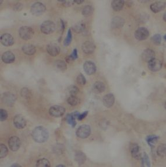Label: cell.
Instances as JSON below:
<instances>
[{
  "label": "cell",
  "mask_w": 166,
  "mask_h": 167,
  "mask_svg": "<svg viewBox=\"0 0 166 167\" xmlns=\"http://www.w3.org/2000/svg\"><path fill=\"white\" fill-rule=\"evenodd\" d=\"M32 137L36 142L44 143L48 139V131L44 126H37L32 132Z\"/></svg>",
  "instance_id": "obj_1"
},
{
  "label": "cell",
  "mask_w": 166,
  "mask_h": 167,
  "mask_svg": "<svg viewBox=\"0 0 166 167\" xmlns=\"http://www.w3.org/2000/svg\"><path fill=\"white\" fill-rule=\"evenodd\" d=\"M19 34L21 38L26 41L33 37L34 32L33 29L30 27L24 26L19 29Z\"/></svg>",
  "instance_id": "obj_2"
},
{
  "label": "cell",
  "mask_w": 166,
  "mask_h": 167,
  "mask_svg": "<svg viewBox=\"0 0 166 167\" xmlns=\"http://www.w3.org/2000/svg\"><path fill=\"white\" fill-rule=\"evenodd\" d=\"M56 28L55 23L51 21H44L41 24L40 30L42 33L50 34L55 32Z\"/></svg>",
  "instance_id": "obj_3"
},
{
  "label": "cell",
  "mask_w": 166,
  "mask_h": 167,
  "mask_svg": "<svg viewBox=\"0 0 166 167\" xmlns=\"http://www.w3.org/2000/svg\"><path fill=\"white\" fill-rule=\"evenodd\" d=\"M91 132V128L88 125H83L79 126L76 131L77 137L82 139H87Z\"/></svg>",
  "instance_id": "obj_4"
},
{
  "label": "cell",
  "mask_w": 166,
  "mask_h": 167,
  "mask_svg": "<svg viewBox=\"0 0 166 167\" xmlns=\"http://www.w3.org/2000/svg\"><path fill=\"white\" fill-rule=\"evenodd\" d=\"M45 11L46 7L41 2H35L31 6V12L34 16H42Z\"/></svg>",
  "instance_id": "obj_5"
},
{
  "label": "cell",
  "mask_w": 166,
  "mask_h": 167,
  "mask_svg": "<svg viewBox=\"0 0 166 167\" xmlns=\"http://www.w3.org/2000/svg\"><path fill=\"white\" fill-rule=\"evenodd\" d=\"M2 102L8 107H12L16 100V97L11 93L5 92L2 94Z\"/></svg>",
  "instance_id": "obj_6"
},
{
  "label": "cell",
  "mask_w": 166,
  "mask_h": 167,
  "mask_svg": "<svg viewBox=\"0 0 166 167\" xmlns=\"http://www.w3.org/2000/svg\"><path fill=\"white\" fill-rule=\"evenodd\" d=\"M65 112V109L62 106L54 105L50 108L49 113L53 117L59 118L62 117Z\"/></svg>",
  "instance_id": "obj_7"
},
{
  "label": "cell",
  "mask_w": 166,
  "mask_h": 167,
  "mask_svg": "<svg viewBox=\"0 0 166 167\" xmlns=\"http://www.w3.org/2000/svg\"><path fill=\"white\" fill-rule=\"evenodd\" d=\"M150 35V32L145 27L138 28L135 33V37L139 41H143L147 39Z\"/></svg>",
  "instance_id": "obj_8"
},
{
  "label": "cell",
  "mask_w": 166,
  "mask_h": 167,
  "mask_svg": "<svg viewBox=\"0 0 166 167\" xmlns=\"http://www.w3.org/2000/svg\"><path fill=\"white\" fill-rule=\"evenodd\" d=\"M21 141L17 136H12L10 137L8 141V145L10 150L12 151H16L21 146Z\"/></svg>",
  "instance_id": "obj_9"
},
{
  "label": "cell",
  "mask_w": 166,
  "mask_h": 167,
  "mask_svg": "<svg viewBox=\"0 0 166 167\" xmlns=\"http://www.w3.org/2000/svg\"><path fill=\"white\" fill-rule=\"evenodd\" d=\"M13 124L18 129H23L26 125V121L22 115L18 114L14 117Z\"/></svg>",
  "instance_id": "obj_10"
},
{
  "label": "cell",
  "mask_w": 166,
  "mask_h": 167,
  "mask_svg": "<svg viewBox=\"0 0 166 167\" xmlns=\"http://www.w3.org/2000/svg\"><path fill=\"white\" fill-rule=\"evenodd\" d=\"M1 43L6 47L12 46L14 44V39L9 34H4L1 36Z\"/></svg>",
  "instance_id": "obj_11"
},
{
  "label": "cell",
  "mask_w": 166,
  "mask_h": 167,
  "mask_svg": "<svg viewBox=\"0 0 166 167\" xmlns=\"http://www.w3.org/2000/svg\"><path fill=\"white\" fill-rule=\"evenodd\" d=\"M148 63V67L151 71L154 72L158 71L162 67V63L161 61L155 58Z\"/></svg>",
  "instance_id": "obj_12"
},
{
  "label": "cell",
  "mask_w": 166,
  "mask_h": 167,
  "mask_svg": "<svg viewBox=\"0 0 166 167\" xmlns=\"http://www.w3.org/2000/svg\"><path fill=\"white\" fill-rule=\"evenodd\" d=\"M83 68L86 74L88 75L95 74L97 71V67L95 63L90 61H87L84 63Z\"/></svg>",
  "instance_id": "obj_13"
},
{
  "label": "cell",
  "mask_w": 166,
  "mask_h": 167,
  "mask_svg": "<svg viewBox=\"0 0 166 167\" xmlns=\"http://www.w3.org/2000/svg\"><path fill=\"white\" fill-rule=\"evenodd\" d=\"M46 50L50 55L55 57L59 54L60 52V48L56 44L51 43L48 44L46 48Z\"/></svg>",
  "instance_id": "obj_14"
},
{
  "label": "cell",
  "mask_w": 166,
  "mask_h": 167,
  "mask_svg": "<svg viewBox=\"0 0 166 167\" xmlns=\"http://www.w3.org/2000/svg\"><path fill=\"white\" fill-rule=\"evenodd\" d=\"M96 45L92 42L90 41H86L82 45V49L83 51L86 54H91L95 51L96 49Z\"/></svg>",
  "instance_id": "obj_15"
},
{
  "label": "cell",
  "mask_w": 166,
  "mask_h": 167,
  "mask_svg": "<svg viewBox=\"0 0 166 167\" xmlns=\"http://www.w3.org/2000/svg\"><path fill=\"white\" fill-rule=\"evenodd\" d=\"M155 52L150 49H147L142 52L141 58L144 61L149 63L150 61L155 59Z\"/></svg>",
  "instance_id": "obj_16"
},
{
  "label": "cell",
  "mask_w": 166,
  "mask_h": 167,
  "mask_svg": "<svg viewBox=\"0 0 166 167\" xmlns=\"http://www.w3.org/2000/svg\"><path fill=\"white\" fill-rule=\"evenodd\" d=\"M125 23V21L121 17L116 16L111 21V27L113 29H119L123 27Z\"/></svg>",
  "instance_id": "obj_17"
},
{
  "label": "cell",
  "mask_w": 166,
  "mask_h": 167,
  "mask_svg": "<svg viewBox=\"0 0 166 167\" xmlns=\"http://www.w3.org/2000/svg\"><path fill=\"white\" fill-rule=\"evenodd\" d=\"M115 101V98L112 94H108L103 98V103L106 108H110L112 107L114 104Z\"/></svg>",
  "instance_id": "obj_18"
},
{
  "label": "cell",
  "mask_w": 166,
  "mask_h": 167,
  "mask_svg": "<svg viewBox=\"0 0 166 167\" xmlns=\"http://www.w3.org/2000/svg\"><path fill=\"white\" fill-rule=\"evenodd\" d=\"M130 150L131 156L136 159H140L141 154L140 152V148L139 145L136 143L131 144L130 146Z\"/></svg>",
  "instance_id": "obj_19"
},
{
  "label": "cell",
  "mask_w": 166,
  "mask_h": 167,
  "mask_svg": "<svg viewBox=\"0 0 166 167\" xmlns=\"http://www.w3.org/2000/svg\"><path fill=\"white\" fill-rule=\"evenodd\" d=\"M15 55L12 52L7 51L3 53L2 56V62L5 64H11L15 61Z\"/></svg>",
  "instance_id": "obj_20"
},
{
  "label": "cell",
  "mask_w": 166,
  "mask_h": 167,
  "mask_svg": "<svg viewBox=\"0 0 166 167\" xmlns=\"http://www.w3.org/2000/svg\"><path fill=\"white\" fill-rule=\"evenodd\" d=\"M165 3L161 2H154L150 6V9L154 13H157L164 10Z\"/></svg>",
  "instance_id": "obj_21"
},
{
  "label": "cell",
  "mask_w": 166,
  "mask_h": 167,
  "mask_svg": "<svg viewBox=\"0 0 166 167\" xmlns=\"http://www.w3.org/2000/svg\"><path fill=\"white\" fill-rule=\"evenodd\" d=\"M22 50L27 55H32L36 52V48L33 44H26L23 46Z\"/></svg>",
  "instance_id": "obj_22"
},
{
  "label": "cell",
  "mask_w": 166,
  "mask_h": 167,
  "mask_svg": "<svg viewBox=\"0 0 166 167\" xmlns=\"http://www.w3.org/2000/svg\"><path fill=\"white\" fill-rule=\"evenodd\" d=\"M125 1L123 0H114L111 2V7L115 11H119L123 8Z\"/></svg>",
  "instance_id": "obj_23"
},
{
  "label": "cell",
  "mask_w": 166,
  "mask_h": 167,
  "mask_svg": "<svg viewBox=\"0 0 166 167\" xmlns=\"http://www.w3.org/2000/svg\"><path fill=\"white\" fill-rule=\"evenodd\" d=\"M86 160L87 156L83 152H77L75 154V161H76L78 165H82L84 164Z\"/></svg>",
  "instance_id": "obj_24"
},
{
  "label": "cell",
  "mask_w": 166,
  "mask_h": 167,
  "mask_svg": "<svg viewBox=\"0 0 166 167\" xmlns=\"http://www.w3.org/2000/svg\"><path fill=\"white\" fill-rule=\"evenodd\" d=\"M93 89L97 93H101L104 92L106 89V87L104 84L102 82L97 81L94 85Z\"/></svg>",
  "instance_id": "obj_25"
},
{
  "label": "cell",
  "mask_w": 166,
  "mask_h": 167,
  "mask_svg": "<svg viewBox=\"0 0 166 167\" xmlns=\"http://www.w3.org/2000/svg\"><path fill=\"white\" fill-rule=\"evenodd\" d=\"M86 24L83 22L77 23L72 27V30L77 34L81 33L85 30Z\"/></svg>",
  "instance_id": "obj_26"
},
{
  "label": "cell",
  "mask_w": 166,
  "mask_h": 167,
  "mask_svg": "<svg viewBox=\"0 0 166 167\" xmlns=\"http://www.w3.org/2000/svg\"><path fill=\"white\" fill-rule=\"evenodd\" d=\"M159 139V137L156 135H150L147 137L146 140L148 145L151 147H154L155 145L157 143Z\"/></svg>",
  "instance_id": "obj_27"
},
{
  "label": "cell",
  "mask_w": 166,
  "mask_h": 167,
  "mask_svg": "<svg viewBox=\"0 0 166 167\" xmlns=\"http://www.w3.org/2000/svg\"><path fill=\"white\" fill-rule=\"evenodd\" d=\"M94 11V9L93 7L92 6L88 5H86L84 7V8L83 9L82 11V13L84 16L88 17L92 15Z\"/></svg>",
  "instance_id": "obj_28"
},
{
  "label": "cell",
  "mask_w": 166,
  "mask_h": 167,
  "mask_svg": "<svg viewBox=\"0 0 166 167\" xmlns=\"http://www.w3.org/2000/svg\"><path fill=\"white\" fill-rule=\"evenodd\" d=\"M20 95L21 97L26 99H30L32 98V92L27 87H23L20 91Z\"/></svg>",
  "instance_id": "obj_29"
},
{
  "label": "cell",
  "mask_w": 166,
  "mask_h": 167,
  "mask_svg": "<svg viewBox=\"0 0 166 167\" xmlns=\"http://www.w3.org/2000/svg\"><path fill=\"white\" fill-rule=\"evenodd\" d=\"M66 122L70 125L72 127L74 128L75 126H76V119L74 115H73V113L71 114H68L66 115Z\"/></svg>",
  "instance_id": "obj_30"
},
{
  "label": "cell",
  "mask_w": 166,
  "mask_h": 167,
  "mask_svg": "<svg viewBox=\"0 0 166 167\" xmlns=\"http://www.w3.org/2000/svg\"><path fill=\"white\" fill-rule=\"evenodd\" d=\"M37 166L38 167H50L51 163L46 158H41L38 159L37 162Z\"/></svg>",
  "instance_id": "obj_31"
},
{
  "label": "cell",
  "mask_w": 166,
  "mask_h": 167,
  "mask_svg": "<svg viewBox=\"0 0 166 167\" xmlns=\"http://www.w3.org/2000/svg\"><path fill=\"white\" fill-rule=\"evenodd\" d=\"M141 161H142V167H150V162L149 156L146 152L143 153V155L141 156Z\"/></svg>",
  "instance_id": "obj_32"
},
{
  "label": "cell",
  "mask_w": 166,
  "mask_h": 167,
  "mask_svg": "<svg viewBox=\"0 0 166 167\" xmlns=\"http://www.w3.org/2000/svg\"><path fill=\"white\" fill-rule=\"evenodd\" d=\"M55 65L57 69L62 72H64L67 69V65L64 61L57 60Z\"/></svg>",
  "instance_id": "obj_33"
},
{
  "label": "cell",
  "mask_w": 166,
  "mask_h": 167,
  "mask_svg": "<svg viewBox=\"0 0 166 167\" xmlns=\"http://www.w3.org/2000/svg\"><path fill=\"white\" fill-rule=\"evenodd\" d=\"M8 148L5 144H1L0 145V158H2L6 157L8 154Z\"/></svg>",
  "instance_id": "obj_34"
},
{
  "label": "cell",
  "mask_w": 166,
  "mask_h": 167,
  "mask_svg": "<svg viewBox=\"0 0 166 167\" xmlns=\"http://www.w3.org/2000/svg\"><path fill=\"white\" fill-rule=\"evenodd\" d=\"M67 102L72 106H75L77 105L79 103V99L77 97L73 95H71L67 98Z\"/></svg>",
  "instance_id": "obj_35"
},
{
  "label": "cell",
  "mask_w": 166,
  "mask_h": 167,
  "mask_svg": "<svg viewBox=\"0 0 166 167\" xmlns=\"http://www.w3.org/2000/svg\"><path fill=\"white\" fill-rule=\"evenodd\" d=\"M157 154L160 157H165L166 153V147L165 144H161L157 147Z\"/></svg>",
  "instance_id": "obj_36"
},
{
  "label": "cell",
  "mask_w": 166,
  "mask_h": 167,
  "mask_svg": "<svg viewBox=\"0 0 166 167\" xmlns=\"http://www.w3.org/2000/svg\"><path fill=\"white\" fill-rule=\"evenodd\" d=\"M72 40V31L70 29H69L67 32V35L66 38L65 39L64 42V45L65 46H67L70 45L71 43Z\"/></svg>",
  "instance_id": "obj_37"
},
{
  "label": "cell",
  "mask_w": 166,
  "mask_h": 167,
  "mask_svg": "<svg viewBox=\"0 0 166 167\" xmlns=\"http://www.w3.org/2000/svg\"><path fill=\"white\" fill-rule=\"evenodd\" d=\"M151 41L155 45H158L161 43V37L160 34H156L152 36Z\"/></svg>",
  "instance_id": "obj_38"
},
{
  "label": "cell",
  "mask_w": 166,
  "mask_h": 167,
  "mask_svg": "<svg viewBox=\"0 0 166 167\" xmlns=\"http://www.w3.org/2000/svg\"><path fill=\"white\" fill-rule=\"evenodd\" d=\"M68 92L69 93L70 95L76 96L79 92V89L76 86H74V85H71V86L68 87Z\"/></svg>",
  "instance_id": "obj_39"
},
{
  "label": "cell",
  "mask_w": 166,
  "mask_h": 167,
  "mask_svg": "<svg viewBox=\"0 0 166 167\" xmlns=\"http://www.w3.org/2000/svg\"><path fill=\"white\" fill-rule=\"evenodd\" d=\"M8 117V112L4 109H0V120L4 121L7 119Z\"/></svg>",
  "instance_id": "obj_40"
},
{
  "label": "cell",
  "mask_w": 166,
  "mask_h": 167,
  "mask_svg": "<svg viewBox=\"0 0 166 167\" xmlns=\"http://www.w3.org/2000/svg\"><path fill=\"white\" fill-rule=\"evenodd\" d=\"M76 82L79 85H85L86 84V79L83 74H79L76 78Z\"/></svg>",
  "instance_id": "obj_41"
},
{
  "label": "cell",
  "mask_w": 166,
  "mask_h": 167,
  "mask_svg": "<svg viewBox=\"0 0 166 167\" xmlns=\"http://www.w3.org/2000/svg\"><path fill=\"white\" fill-rule=\"evenodd\" d=\"M59 2L62 3L64 6L66 7H68L71 6L74 3V1H65V0H60V1H58Z\"/></svg>",
  "instance_id": "obj_42"
},
{
  "label": "cell",
  "mask_w": 166,
  "mask_h": 167,
  "mask_svg": "<svg viewBox=\"0 0 166 167\" xmlns=\"http://www.w3.org/2000/svg\"><path fill=\"white\" fill-rule=\"evenodd\" d=\"M23 8V5L21 3H17L13 7V10L16 11H20Z\"/></svg>",
  "instance_id": "obj_43"
},
{
  "label": "cell",
  "mask_w": 166,
  "mask_h": 167,
  "mask_svg": "<svg viewBox=\"0 0 166 167\" xmlns=\"http://www.w3.org/2000/svg\"><path fill=\"white\" fill-rule=\"evenodd\" d=\"M88 113V111H87L83 112V113L80 114L79 115H78V118H77V119L78 120H82L84 119L87 116Z\"/></svg>",
  "instance_id": "obj_44"
},
{
  "label": "cell",
  "mask_w": 166,
  "mask_h": 167,
  "mask_svg": "<svg viewBox=\"0 0 166 167\" xmlns=\"http://www.w3.org/2000/svg\"><path fill=\"white\" fill-rule=\"evenodd\" d=\"M70 55L74 60L77 59V58H78V55H77V49H74L73 52Z\"/></svg>",
  "instance_id": "obj_45"
},
{
  "label": "cell",
  "mask_w": 166,
  "mask_h": 167,
  "mask_svg": "<svg viewBox=\"0 0 166 167\" xmlns=\"http://www.w3.org/2000/svg\"><path fill=\"white\" fill-rule=\"evenodd\" d=\"M65 61H66L67 63H71L74 61V60L72 59V57L71 56V55H69L65 57Z\"/></svg>",
  "instance_id": "obj_46"
},
{
  "label": "cell",
  "mask_w": 166,
  "mask_h": 167,
  "mask_svg": "<svg viewBox=\"0 0 166 167\" xmlns=\"http://www.w3.org/2000/svg\"><path fill=\"white\" fill-rule=\"evenodd\" d=\"M61 31H62V34L65 31V22L63 20H61Z\"/></svg>",
  "instance_id": "obj_47"
},
{
  "label": "cell",
  "mask_w": 166,
  "mask_h": 167,
  "mask_svg": "<svg viewBox=\"0 0 166 167\" xmlns=\"http://www.w3.org/2000/svg\"><path fill=\"white\" fill-rule=\"evenodd\" d=\"M74 3H76L77 5H81L84 2V1L83 0H76V1H74Z\"/></svg>",
  "instance_id": "obj_48"
},
{
  "label": "cell",
  "mask_w": 166,
  "mask_h": 167,
  "mask_svg": "<svg viewBox=\"0 0 166 167\" xmlns=\"http://www.w3.org/2000/svg\"><path fill=\"white\" fill-rule=\"evenodd\" d=\"M12 167H21V165H19V164L18 163H14L13 164V165H12Z\"/></svg>",
  "instance_id": "obj_49"
},
{
  "label": "cell",
  "mask_w": 166,
  "mask_h": 167,
  "mask_svg": "<svg viewBox=\"0 0 166 167\" xmlns=\"http://www.w3.org/2000/svg\"><path fill=\"white\" fill-rule=\"evenodd\" d=\"M163 19L165 22L166 21V13H164V15L163 16Z\"/></svg>",
  "instance_id": "obj_50"
},
{
  "label": "cell",
  "mask_w": 166,
  "mask_h": 167,
  "mask_svg": "<svg viewBox=\"0 0 166 167\" xmlns=\"http://www.w3.org/2000/svg\"><path fill=\"white\" fill-rule=\"evenodd\" d=\"M56 167H65V165H57V166H56Z\"/></svg>",
  "instance_id": "obj_51"
},
{
  "label": "cell",
  "mask_w": 166,
  "mask_h": 167,
  "mask_svg": "<svg viewBox=\"0 0 166 167\" xmlns=\"http://www.w3.org/2000/svg\"><path fill=\"white\" fill-rule=\"evenodd\" d=\"M164 40H165V41H166V35H164Z\"/></svg>",
  "instance_id": "obj_52"
}]
</instances>
